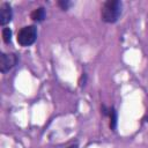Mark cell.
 Returning <instances> with one entry per match:
<instances>
[{"mask_svg":"<svg viewBox=\"0 0 148 148\" xmlns=\"http://www.w3.org/2000/svg\"><path fill=\"white\" fill-rule=\"evenodd\" d=\"M109 118H110V130L111 131H116V127H117V119H118V116H117V111L113 106H111L109 109Z\"/></svg>","mask_w":148,"mask_h":148,"instance_id":"cell-6","label":"cell"},{"mask_svg":"<svg viewBox=\"0 0 148 148\" xmlns=\"http://www.w3.org/2000/svg\"><path fill=\"white\" fill-rule=\"evenodd\" d=\"M12 17H13V10L10 5L7 2H3L0 7V24L2 27L6 25L12 21Z\"/></svg>","mask_w":148,"mask_h":148,"instance_id":"cell-4","label":"cell"},{"mask_svg":"<svg viewBox=\"0 0 148 148\" xmlns=\"http://www.w3.org/2000/svg\"><path fill=\"white\" fill-rule=\"evenodd\" d=\"M58 6H59L62 10H67V9L72 6V2L68 1V0H60V1H58Z\"/></svg>","mask_w":148,"mask_h":148,"instance_id":"cell-8","label":"cell"},{"mask_svg":"<svg viewBox=\"0 0 148 148\" xmlns=\"http://www.w3.org/2000/svg\"><path fill=\"white\" fill-rule=\"evenodd\" d=\"M45 16H46V13H45V9L43 7H38V8L34 9L31 12V14H30L31 20L35 21V22H42V21H44Z\"/></svg>","mask_w":148,"mask_h":148,"instance_id":"cell-5","label":"cell"},{"mask_svg":"<svg viewBox=\"0 0 148 148\" xmlns=\"http://www.w3.org/2000/svg\"><path fill=\"white\" fill-rule=\"evenodd\" d=\"M2 39L6 44H9L12 42V30L9 28H3L2 29Z\"/></svg>","mask_w":148,"mask_h":148,"instance_id":"cell-7","label":"cell"},{"mask_svg":"<svg viewBox=\"0 0 148 148\" xmlns=\"http://www.w3.org/2000/svg\"><path fill=\"white\" fill-rule=\"evenodd\" d=\"M123 3L119 0H108L101 8V18L106 23H114L121 15Z\"/></svg>","mask_w":148,"mask_h":148,"instance_id":"cell-1","label":"cell"},{"mask_svg":"<svg viewBox=\"0 0 148 148\" xmlns=\"http://www.w3.org/2000/svg\"><path fill=\"white\" fill-rule=\"evenodd\" d=\"M37 38V28L35 25H25L17 32V43L21 46H30L35 43Z\"/></svg>","mask_w":148,"mask_h":148,"instance_id":"cell-2","label":"cell"},{"mask_svg":"<svg viewBox=\"0 0 148 148\" xmlns=\"http://www.w3.org/2000/svg\"><path fill=\"white\" fill-rule=\"evenodd\" d=\"M18 61V58L15 53H3L0 54V71L1 73H7L10 71Z\"/></svg>","mask_w":148,"mask_h":148,"instance_id":"cell-3","label":"cell"},{"mask_svg":"<svg viewBox=\"0 0 148 148\" xmlns=\"http://www.w3.org/2000/svg\"><path fill=\"white\" fill-rule=\"evenodd\" d=\"M69 148H77V145H75V146H72V147H69Z\"/></svg>","mask_w":148,"mask_h":148,"instance_id":"cell-9","label":"cell"}]
</instances>
